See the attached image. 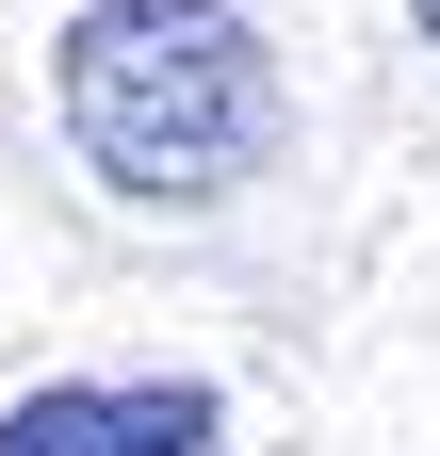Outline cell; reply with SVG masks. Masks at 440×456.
I'll use <instances>...</instances> for the list:
<instances>
[{
  "label": "cell",
  "mask_w": 440,
  "mask_h": 456,
  "mask_svg": "<svg viewBox=\"0 0 440 456\" xmlns=\"http://www.w3.org/2000/svg\"><path fill=\"white\" fill-rule=\"evenodd\" d=\"M408 17H424V49H440V0H408Z\"/></svg>",
  "instance_id": "cell-3"
},
{
  "label": "cell",
  "mask_w": 440,
  "mask_h": 456,
  "mask_svg": "<svg viewBox=\"0 0 440 456\" xmlns=\"http://www.w3.org/2000/svg\"><path fill=\"white\" fill-rule=\"evenodd\" d=\"M229 391L212 375H49L0 408V456H212Z\"/></svg>",
  "instance_id": "cell-2"
},
{
  "label": "cell",
  "mask_w": 440,
  "mask_h": 456,
  "mask_svg": "<svg viewBox=\"0 0 440 456\" xmlns=\"http://www.w3.org/2000/svg\"><path fill=\"white\" fill-rule=\"evenodd\" d=\"M49 98L131 212H229L278 163V49L245 0H82L49 49Z\"/></svg>",
  "instance_id": "cell-1"
}]
</instances>
